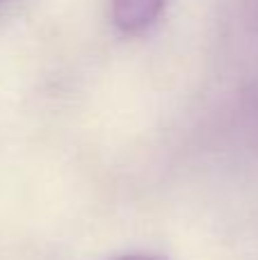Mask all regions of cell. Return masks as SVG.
I'll return each instance as SVG.
<instances>
[{
  "mask_svg": "<svg viewBox=\"0 0 258 260\" xmlns=\"http://www.w3.org/2000/svg\"><path fill=\"white\" fill-rule=\"evenodd\" d=\"M167 0H110V16L123 35H142L163 14Z\"/></svg>",
  "mask_w": 258,
  "mask_h": 260,
  "instance_id": "1",
  "label": "cell"
},
{
  "mask_svg": "<svg viewBox=\"0 0 258 260\" xmlns=\"http://www.w3.org/2000/svg\"><path fill=\"white\" fill-rule=\"evenodd\" d=\"M117 260H165L160 256H146V253H135V256H121Z\"/></svg>",
  "mask_w": 258,
  "mask_h": 260,
  "instance_id": "2",
  "label": "cell"
}]
</instances>
